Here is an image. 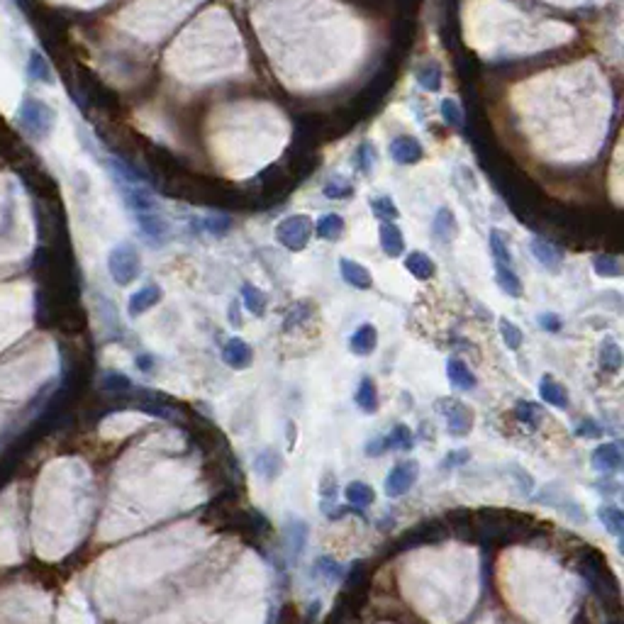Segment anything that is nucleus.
<instances>
[{"label": "nucleus", "instance_id": "nucleus-1", "mask_svg": "<svg viewBox=\"0 0 624 624\" xmlns=\"http://www.w3.org/2000/svg\"><path fill=\"white\" fill-rule=\"evenodd\" d=\"M18 122L32 140H44L54 130V110L39 98H22L18 110Z\"/></svg>", "mask_w": 624, "mask_h": 624}, {"label": "nucleus", "instance_id": "nucleus-30", "mask_svg": "<svg viewBox=\"0 0 624 624\" xmlns=\"http://www.w3.org/2000/svg\"><path fill=\"white\" fill-rule=\"evenodd\" d=\"M29 76H32L34 81H42V83H54V74L52 69H49L47 59H44L39 52H32L29 54Z\"/></svg>", "mask_w": 624, "mask_h": 624}, {"label": "nucleus", "instance_id": "nucleus-25", "mask_svg": "<svg viewBox=\"0 0 624 624\" xmlns=\"http://www.w3.org/2000/svg\"><path fill=\"white\" fill-rule=\"evenodd\" d=\"M386 447L388 449H400V452H410L412 444H415V437H412V429L407 424H395L391 434H386Z\"/></svg>", "mask_w": 624, "mask_h": 624}, {"label": "nucleus", "instance_id": "nucleus-27", "mask_svg": "<svg viewBox=\"0 0 624 624\" xmlns=\"http://www.w3.org/2000/svg\"><path fill=\"white\" fill-rule=\"evenodd\" d=\"M600 366L605 368V371H610V373H617L622 368V349H620V344H617V341L607 339L605 344H602Z\"/></svg>", "mask_w": 624, "mask_h": 624}, {"label": "nucleus", "instance_id": "nucleus-38", "mask_svg": "<svg viewBox=\"0 0 624 624\" xmlns=\"http://www.w3.org/2000/svg\"><path fill=\"white\" fill-rule=\"evenodd\" d=\"M442 115H444V120H447L449 125H454V127H461L463 125L461 107H459V103L454 98H444L442 100Z\"/></svg>", "mask_w": 624, "mask_h": 624}, {"label": "nucleus", "instance_id": "nucleus-23", "mask_svg": "<svg viewBox=\"0 0 624 624\" xmlns=\"http://www.w3.org/2000/svg\"><path fill=\"white\" fill-rule=\"evenodd\" d=\"M344 495L351 505H356V508H366V505H371L373 500H376L373 488L368 483H364V480H351V483L346 485Z\"/></svg>", "mask_w": 624, "mask_h": 624}, {"label": "nucleus", "instance_id": "nucleus-7", "mask_svg": "<svg viewBox=\"0 0 624 624\" xmlns=\"http://www.w3.org/2000/svg\"><path fill=\"white\" fill-rule=\"evenodd\" d=\"M252 359H254L252 346H249L244 339H239V337H232V339L222 346V361L229 368H234V371L247 368L249 364H252Z\"/></svg>", "mask_w": 624, "mask_h": 624}, {"label": "nucleus", "instance_id": "nucleus-37", "mask_svg": "<svg viewBox=\"0 0 624 624\" xmlns=\"http://www.w3.org/2000/svg\"><path fill=\"white\" fill-rule=\"evenodd\" d=\"M371 208H373V212H376V217L386 219V222H393V219H395L398 215H400V212H398V205H395V203H393L388 196L376 198V201L371 203Z\"/></svg>", "mask_w": 624, "mask_h": 624}, {"label": "nucleus", "instance_id": "nucleus-15", "mask_svg": "<svg viewBox=\"0 0 624 624\" xmlns=\"http://www.w3.org/2000/svg\"><path fill=\"white\" fill-rule=\"evenodd\" d=\"M158 300H161V288L158 285H144L132 295L127 308H130V315H142V312L154 308Z\"/></svg>", "mask_w": 624, "mask_h": 624}, {"label": "nucleus", "instance_id": "nucleus-28", "mask_svg": "<svg viewBox=\"0 0 624 624\" xmlns=\"http://www.w3.org/2000/svg\"><path fill=\"white\" fill-rule=\"evenodd\" d=\"M242 300H244V308H247L249 312H254V315H264L266 312V293L261 288H257V285L247 283L242 288Z\"/></svg>", "mask_w": 624, "mask_h": 624}, {"label": "nucleus", "instance_id": "nucleus-11", "mask_svg": "<svg viewBox=\"0 0 624 624\" xmlns=\"http://www.w3.org/2000/svg\"><path fill=\"white\" fill-rule=\"evenodd\" d=\"M122 193H125V203L132 210H135V215L151 212V210H156L154 196H151L147 188L137 186V183H132V186H125V183H122Z\"/></svg>", "mask_w": 624, "mask_h": 624}, {"label": "nucleus", "instance_id": "nucleus-8", "mask_svg": "<svg viewBox=\"0 0 624 624\" xmlns=\"http://www.w3.org/2000/svg\"><path fill=\"white\" fill-rule=\"evenodd\" d=\"M590 461H592V468L600 470V473H615V470H620V466H622L620 444L607 442V444H602V447H597L595 452H592Z\"/></svg>", "mask_w": 624, "mask_h": 624}, {"label": "nucleus", "instance_id": "nucleus-46", "mask_svg": "<svg viewBox=\"0 0 624 624\" xmlns=\"http://www.w3.org/2000/svg\"><path fill=\"white\" fill-rule=\"evenodd\" d=\"M237 312H239L237 305H232V308H229V322H232V325H239V315H237Z\"/></svg>", "mask_w": 624, "mask_h": 624}, {"label": "nucleus", "instance_id": "nucleus-29", "mask_svg": "<svg viewBox=\"0 0 624 624\" xmlns=\"http://www.w3.org/2000/svg\"><path fill=\"white\" fill-rule=\"evenodd\" d=\"M597 517H600V522L607 527V531H610L612 536H620L622 531H624V515H622V510H620V508H615V505H607V508H600Z\"/></svg>", "mask_w": 624, "mask_h": 624}, {"label": "nucleus", "instance_id": "nucleus-40", "mask_svg": "<svg viewBox=\"0 0 624 624\" xmlns=\"http://www.w3.org/2000/svg\"><path fill=\"white\" fill-rule=\"evenodd\" d=\"M576 434L578 437H585V439H597V437H602V429L595 419H583V422L576 427Z\"/></svg>", "mask_w": 624, "mask_h": 624}, {"label": "nucleus", "instance_id": "nucleus-31", "mask_svg": "<svg viewBox=\"0 0 624 624\" xmlns=\"http://www.w3.org/2000/svg\"><path fill=\"white\" fill-rule=\"evenodd\" d=\"M434 234H437L439 239H449L454 232H456V219H454V212L452 210H439L437 219H434Z\"/></svg>", "mask_w": 624, "mask_h": 624}, {"label": "nucleus", "instance_id": "nucleus-21", "mask_svg": "<svg viewBox=\"0 0 624 624\" xmlns=\"http://www.w3.org/2000/svg\"><path fill=\"white\" fill-rule=\"evenodd\" d=\"M531 254H534V259L539 261L541 266H546V269H559L561 259H564L561 249H556L554 244L544 242V239H534V242H531Z\"/></svg>", "mask_w": 624, "mask_h": 624}, {"label": "nucleus", "instance_id": "nucleus-44", "mask_svg": "<svg viewBox=\"0 0 624 624\" xmlns=\"http://www.w3.org/2000/svg\"><path fill=\"white\" fill-rule=\"evenodd\" d=\"M470 459L468 452H461V454H452V456L444 459V466L447 468H454V466H461V463H466Z\"/></svg>", "mask_w": 624, "mask_h": 624}, {"label": "nucleus", "instance_id": "nucleus-35", "mask_svg": "<svg viewBox=\"0 0 624 624\" xmlns=\"http://www.w3.org/2000/svg\"><path fill=\"white\" fill-rule=\"evenodd\" d=\"M315 576H322L325 581H339L341 578V566L337 564L334 559H330V556H320V559L315 561Z\"/></svg>", "mask_w": 624, "mask_h": 624}, {"label": "nucleus", "instance_id": "nucleus-12", "mask_svg": "<svg viewBox=\"0 0 624 624\" xmlns=\"http://www.w3.org/2000/svg\"><path fill=\"white\" fill-rule=\"evenodd\" d=\"M539 395L541 400L546 402V405H554V407H569V393H566V388L561 386L559 381H556L554 376H544L539 381Z\"/></svg>", "mask_w": 624, "mask_h": 624}, {"label": "nucleus", "instance_id": "nucleus-24", "mask_svg": "<svg viewBox=\"0 0 624 624\" xmlns=\"http://www.w3.org/2000/svg\"><path fill=\"white\" fill-rule=\"evenodd\" d=\"M417 81L422 88L432 90V93L442 88V69H439L437 61H424L417 69Z\"/></svg>", "mask_w": 624, "mask_h": 624}, {"label": "nucleus", "instance_id": "nucleus-43", "mask_svg": "<svg viewBox=\"0 0 624 624\" xmlns=\"http://www.w3.org/2000/svg\"><path fill=\"white\" fill-rule=\"evenodd\" d=\"M386 452H388V447H386V439H383V437H378V439H373V442L366 444L368 456H383Z\"/></svg>", "mask_w": 624, "mask_h": 624}, {"label": "nucleus", "instance_id": "nucleus-17", "mask_svg": "<svg viewBox=\"0 0 624 624\" xmlns=\"http://www.w3.org/2000/svg\"><path fill=\"white\" fill-rule=\"evenodd\" d=\"M447 376H449V381H452L456 388H461V391H470V388H475V383H478L473 376V371H470L461 359L447 361Z\"/></svg>", "mask_w": 624, "mask_h": 624}, {"label": "nucleus", "instance_id": "nucleus-3", "mask_svg": "<svg viewBox=\"0 0 624 624\" xmlns=\"http://www.w3.org/2000/svg\"><path fill=\"white\" fill-rule=\"evenodd\" d=\"M140 254L130 247V244H122V247L112 249L110 257H107V269H110V276L117 285H130L132 280L140 276Z\"/></svg>", "mask_w": 624, "mask_h": 624}, {"label": "nucleus", "instance_id": "nucleus-45", "mask_svg": "<svg viewBox=\"0 0 624 624\" xmlns=\"http://www.w3.org/2000/svg\"><path fill=\"white\" fill-rule=\"evenodd\" d=\"M135 364H137V368H142L144 373H149L151 368H154L156 361H154V356H149V354H140V356H137Z\"/></svg>", "mask_w": 624, "mask_h": 624}, {"label": "nucleus", "instance_id": "nucleus-10", "mask_svg": "<svg viewBox=\"0 0 624 624\" xmlns=\"http://www.w3.org/2000/svg\"><path fill=\"white\" fill-rule=\"evenodd\" d=\"M391 156L395 163H417L422 158V144L415 140V137H395L391 142Z\"/></svg>", "mask_w": 624, "mask_h": 624}, {"label": "nucleus", "instance_id": "nucleus-42", "mask_svg": "<svg viewBox=\"0 0 624 624\" xmlns=\"http://www.w3.org/2000/svg\"><path fill=\"white\" fill-rule=\"evenodd\" d=\"M539 325L544 327L546 332H561V320L554 315V312H546V315L539 317Z\"/></svg>", "mask_w": 624, "mask_h": 624}, {"label": "nucleus", "instance_id": "nucleus-14", "mask_svg": "<svg viewBox=\"0 0 624 624\" xmlns=\"http://www.w3.org/2000/svg\"><path fill=\"white\" fill-rule=\"evenodd\" d=\"M376 344H378V332H376V327H373V325H361L349 339V346H351V351H354L356 356L371 354V351L376 349Z\"/></svg>", "mask_w": 624, "mask_h": 624}, {"label": "nucleus", "instance_id": "nucleus-5", "mask_svg": "<svg viewBox=\"0 0 624 624\" xmlns=\"http://www.w3.org/2000/svg\"><path fill=\"white\" fill-rule=\"evenodd\" d=\"M419 478V463L417 461H405L398 463L395 468L388 473L386 478V495L388 498H400L405 495Z\"/></svg>", "mask_w": 624, "mask_h": 624}, {"label": "nucleus", "instance_id": "nucleus-26", "mask_svg": "<svg viewBox=\"0 0 624 624\" xmlns=\"http://www.w3.org/2000/svg\"><path fill=\"white\" fill-rule=\"evenodd\" d=\"M317 234H320L322 239H339L341 234H344V219H341V215H325V217H320V222H317Z\"/></svg>", "mask_w": 624, "mask_h": 624}, {"label": "nucleus", "instance_id": "nucleus-36", "mask_svg": "<svg viewBox=\"0 0 624 624\" xmlns=\"http://www.w3.org/2000/svg\"><path fill=\"white\" fill-rule=\"evenodd\" d=\"M592 266H595V271L600 276H610V278H617V276L622 273L620 261L615 257H610V254H600V257H595L592 259Z\"/></svg>", "mask_w": 624, "mask_h": 624}, {"label": "nucleus", "instance_id": "nucleus-39", "mask_svg": "<svg viewBox=\"0 0 624 624\" xmlns=\"http://www.w3.org/2000/svg\"><path fill=\"white\" fill-rule=\"evenodd\" d=\"M325 196L327 198H349V196H354V188H351L346 181H341V178H332V181L325 186Z\"/></svg>", "mask_w": 624, "mask_h": 624}, {"label": "nucleus", "instance_id": "nucleus-22", "mask_svg": "<svg viewBox=\"0 0 624 624\" xmlns=\"http://www.w3.org/2000/svg\"><path fill=\"white\" fill-rule=\"evenodd\" d=\"M356 405L361 407L368 415L378 412V391H376V383L371 378H361L359 383V391H356Z\"/></svg>", "mask_w": 624, "mask_h": 624}, {"label": "nucleus", "instance_id": "nucleus-20", "mask_svg": "<svg viewBox=\"0 0 624 624\" xmlns=\"http://www.w3.org/2000/svg\"><path fill=\"white\" fill-rule=\"evenodd\" d=\"M405 269L410 271L412 276H415V278H419V280H427V278H432L434 276V271H437V264H434L432 259L427 257V254H422V252H410L405 257Z\"/></svg>", "mask_w": 624, "mask_h": 624}, {"label": "nucleus", "instance_id": "nucleus-4", "mask_svg": "<svg viewBox=\"0 0 624 624\" xmlns=\"http://www.w3.org/2000/svg\"><path fill=\"white\" fill-rule=\"evenodd\" d=\"M437 410L447 417V429L452 437L456 439L468 437V432L473 429V412H470L461 400L444 398V400L437 402Z\"/></svg>", "mask_w": 624, "mask_h": 624}, {"label": "nucleus", "instance_id": "nucleus-9", "mask_svg": "<svg viewBox=\"0 0 624 624\" xmlns=\"http://www.w3.org/2000/svg\"><path fill=\"white\" fill-rule=\"evenodd\" d=\"M283 456L276 449H264L254 456V473L261 475L264 480H273L283 473Z\"/></svg>", "mask_w": 624, "mask_h": 624}, {"label": "nucleus", "instance_id": "nucleus-2", "mask_svg": "<svg viewBox=\"0 0 624 624\" xmlns=\"http://www.w3.org/2000/svg\"><path fill=\"white\" fill-rule=\"evenodd\" d=\"M276 237L290 252H300L308 247L312 237V219L308 215H290V217L280 219L276 227Z\"/></svg>", "mask_w": 624, "mask_h": 624}, {"label": "nucleus", "instance_id": "nucleus-33", "mask_svg": "<svg viewBox=\"0 0 624 624\" xmlns=\"http://www.w3.org/2000/svg\"><path fill=\"white\" fill-rule=\"evenodd\" d=\"M500 334H503L505 344H508V349L517 351L522 346V341H524V334H522V330L515 322L510 320H500Z\"/></svg>", "mask_w": 624, "mask_h": 624}, {"label": "nucleus", "instance_id": "nucleus-16", "mask_svg": "<svg viewBox=\"0 0 624 624\" xmlns=\"http://www.w3.org/2000/svg\"><path fill=\"white\" fill-rule=\"evenodd\" d=\"M381 247L388 257H400V254H405V239H402V232L393 222L381 224Z\"/></svg>", "mask_w": 624, "mask_h": 624}, {"label": "nucleus", "instance_id": "nucleus-41", "mask_svg": "<svg viewBox=\"0 0 624 624\" xmlns=\"http://www.w3.org/2000/svg\"><path fill=\"white\" fill-rule=\"evenodd\" d=\"M229 224H232V219H229L227 215H215V217H210L205 222V227L212 234H224L229 229Z\"/></svg>", "mask_w": 624, "mask_h": 624}, {"label": "nucleus", "instance_id": "nucleus-13", "mask_svg": "<svg viewBox=\"0 0 624 624\" xmlns=\"http://www.w3.org/2000/svg\"><path fill=\"white\" fill-rule=\"evenodd\" d=\"M339 269H341V278H344L349 285H354V288L368 290L373 285V278H371V273H368V269H364L361 264H356V261L341 259Z\"/></svg>", "mask_w": 624, "mask_h": 624}, {"label": "nucleus", "instance_id": "nucleus-6", "mask_svg": "<svg viewBox=\"0 0 624 624\" xmlns=\"http://www.w3.org/2000/svg\"><path fill=\"white\" fill-rule=\"evenodd\" d=\"M308 536H310V527L305 520L300 517H290L288 524H285V544H288L290 559L298 561L300 556L305 554V546H308Z\"/></svg>", "mask_w": 624, "mask_h": 624}, {"label": "nucleus", "instance_id": "nucleus-32", "mask_svg": "<svg viewBox=\"0 0 624 624\" xmlns=\"http://www.w3.org/2000/svg\"><path fill=\"white\" fill-rule=\"evenodd\" d=\"M490 249H493L495 264L513 266V257H510V247H508V244H505L503 234H500L498 229H490Z\"/></svg>", "mask_w": 624, "mask_h": 624}, {"label": "nucleus", "instance_id": "nucleus-18", "mask_svg": "<svg viewBox=\"0 0 624 624\" xmlns=\"http://www.w3.org/2000/svg\"><path fill=\"white\" fill-rule=\"evenodd\" d=\"M137 219H140V227L144 229V234L151 239V242H163V239H166L168 227H166V222H163V217L156 212V210L137 215Z\"/></svg>", "mask_w": 624, "mask_h": 624}, {"label": "nucleus", "instance_id": "nucleus-34", "mask_svg": "<svg viewBox=\"0 0 624 624\" xmlns=\"http://www.w3.org/2000/svg\"><path fill=\"white\" fill-rule=\"evenodd\" d=\"M515 417H517L522 424L534 429L536 424H539V407L529 400H520L517 405H515Z\"/></svg>", "mask_w": 624, "mask_h": 624}, {"label": "nucleus", "instance_id": "nucleus-19", "mask_svg": "<svg viewBox=\"0 0 624 624\" xmlns=\"http://www.w3.org/2000/svg\"><path fill=\"white\" fill-rule=\"evenodd\" d=\"M495 280H498L500 290H505V293L513 295V298H520V295L524 293V285H522L517 273L513 271V266L495 264Z\"/></svg>", "mask_w": 624, "mask_h": 624}]
</instances>
